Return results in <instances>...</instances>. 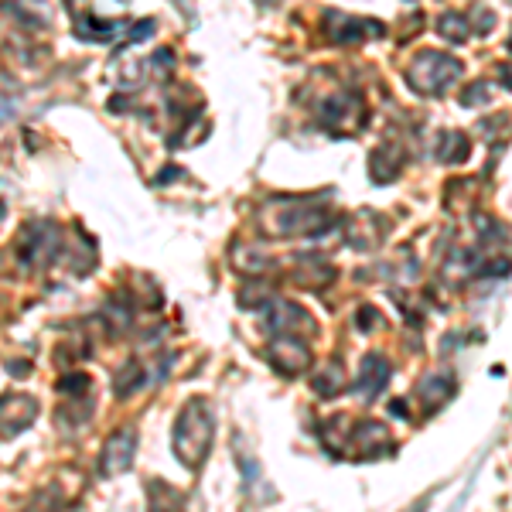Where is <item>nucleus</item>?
I'll return each mask as SVG.
<instances>
[{
	"label": "nucleus",
	"mask_w": 512,
	"mask_h": 512,
	"mask_svg": "<svg viewBox=\"0 0 512 512\" xmlns=\"http://www.w3.org/2000/svg\"><path fill=\"white\" fill-rule=\"evenodd\" d=\"M325 35L328 41H335V45H359L362 38L383 35V24L373 18H349V14H342V11H328Z\"/></svg>",
	"instance_id": "1a4fd4ad"
},
{
	"label": "nucleus",
	"mask_w": 512,
	"mask_h": 512,
	"mask_svg": "<svg viewBox=\"0 0 512 512\" xmlns=\"http://www.w3.org/2000/svg\"><path fill=\"white\" fill-rule=\"evenodd\" d=\"M270 297H274V291H270L267 284H246L243 294H239V304H243V308H250V311H256V308H267Z\"/></svg>",
	"instance_id": "393cba45"
},
{
	"label": "nucleus",
	"mask_w": 512,
	"mask_h": 512,
	"mask_svg": "<svg viewBox=\"0 0 512 512\" xmlns=\"http://www.w3.org/2000/svg\"><path fill=\"white\" fill-rule=\"evenodd\" d=\"M147 383V373H144V366H140L137 359H127L123 366L113 373V393L120 396V400H127V396H134L140 386Z\"/></svg>",
	"instance_id": "6ab92c4d"
},
{
	"label": "nucleus",
	"mask_w": 512,
	"mask_h": 512,
	"mask_svg": "<svg viewBox=\"0 0 512 512\" xmlns=\"http://www.w3.org/2000/svg\"><path fill=\"white\" fill-rule=\"evenodd\" d=\"M335 226V209L318 198H280L260 212V229L274 239H318Z\"/></svg>",
	"instance_id": "f257e3e1"
},
{
	"label": "nucleus",
	"mask_w": 512,
	"mask_h": 512,
	"mask_svg": "<svg viewBox=\"0 0 512 512\" xmlns=\"http://www.w3.org/2000/svg\"><path fill=\"white\" fill-rule=\"evenodd\" d=\"M0 11H4V14H18V21L28 24V28H48L45 14H31L28 7L18 4V0H4V4H0Z\"/></svg>",
	"instance_id": "a878e982"
},
{
	"label": "nucleus",
	"mask_w": 512,
	"mask_h": 512,
	"mask_svg": "<svg viewBox=\"0 0 512 512\" xmlns=\"http://www.w3.org/2000/svg\"><path fill=\"white\" fill-rule=\"evenodd\" d=\"M386 229H390V222L379 216V212L359 209L349 222H345V243H349L352 250H359V253H369V250H376V246L383 243Z\"/></svg>",
	"instance_id": "0eeeda50"
},
{
	"label": "nucleus",
	"mask_w": 512,
	"mask_h": 512,
	"mask_svg": "<svg viewBox=\"0 0 512 512\" xmlns=\"http://www.w3.org/2000/svg\"><path fill=\"white\" fill-rule=\"evenodd\" d=\"M233 263H236V270H243L246 277H260V274H267L270 270V256L263 246H256V243H233Z\"/></svg>",
	"instance_id": "f3484780"
},
{
	"label": "nucleus",
	"mask_w": 512,
	"mask_h": 512,
	"mask_svg": "<svg viewBox=\"0 0 512 512\" xmlns=\"http://www.w3.org/2000/svg\"><path fill=\"white\" fill-rule=\"evenodd\" d=\"M311 386H315L318 396H338L345 390V373H342V362L332 359L321 373H315V379H311Z\"/></svg>",
	"instance_id": "4be33fe9"
},
{
	"label": "nucleus",
	"mask_w": 512,
	"mask_h": 512,
	"mask_svg": "<svg viewBox=\"0 0 512 512\" xmlns=\"http://www.w3.org/2000/svg\"><path fill=\"white\" fill-rule=\"evenodd\" d=\"M461 72H465V65L448 52H420L407 65V86L417 96H441L461 79Z\"/></svg>",
	"instance_id": "7ed1b4c3"
},
{
	"label": "nucleus",
	"mask_w": 512,
	"mask_h": 512,
	"mask_svg": "<svg viewBox=\"0 0 512 512\" xmlns=\"http://www.w3.org/2000/svg\"><path fill=\"white\" fill-rule=\"evenodd\" d=\"M4 219H7V205H4V198H0V226H4Z\"/></svg>",
	"instance_id": "2f4dec72"
},
{
	"label": "nucleus",
	"mask_w": 512,
	"mask_h": 512,
	"mask_svg": "<svg viewBox=\"0 0 512 512\" xmlns=\"http://www.w3.org/2000/svg\"><path fill=\"white\" fill-rule=\"evenodd\" d=\"M267 328L274 335H315V321L308 318V311L301 308V304L294 301H277V297H270L267 301Z\"/></svg>",
	"instance_id": "9d476101"
},
{
	"label": "nucleus",
	"mask_w": 512,
	"mask_h": 512,
	"mask_svg": "<svg viewBox=\"0 0 512 512\" xmlns=\"http://www.w3.org/2000/svg\"><path fill=\"white\" fill-rule=\"evenodd\" d=\"M352 424L355 420L349 414H338L325 424V431H321V437H325V448L332 454H349V437H352Z\"/></svg>",
	"instance_id": "412c9836"
},
{
	"label": "nucleus",
	"mask_w": 512,
	"mask_h": 512,
	"mask_svg": "<svg viewBox=\"0 0 512 512\" xmlns=\"http://www.w3.org/2000/svg\"><path fill=\"white\" fill-rule=\"evenodd\" d=\"M437 35L444 41H451V45H461V41L472 35V21H468L465 14H441V18H437Z\"/></svg>",
	"instance_id": "5701e85b"
},
{
	"label": "nucleus",
	"mask_w": 512,
	"mask_h": 512,
	"mask_svg": "<svg viewBox=\"0 0 512 512\" xmlns=\"http://www.w3.org/2000/svg\"><path fill=\"white\" fill-rule=\"evenodd\" d=\"M492 93V82H475V86H468L465 93H461V106H478V103H485V96Z\"/></svg>",
	"instance_id": "bb28decb"
},
{
	"label": "nucleus",
	"mask_w": 512,
	"mask_h": 512,
	"mask_svg": "<svg viewBox=\"0 0 512 512\" xmlns=\"http://www.w3.org/2000/svg\"><path fill=\"white\" fill-rule=\"evenodd\" d=\"M18 106H21L18 86H14V82L7 79V76H0V123L11 120L14 113H18Z\"/></svg>",
	"instance_id": "b1692460"
},
{
	"label": "nucleus",
	"mask_w": 512,
	"mask_h": 512,
	"mask_svg": "<svg viewBox=\"0 0 512 512\" xmlns=\"http://www.w3.org/2000/svg\"><path fill=\"white\" fill-rule=\"evenodd\" d=\"M120 31V21H106V18H93V14H86V18L76 21V38L82 41H93V45H106L113 35Z\"/></svg>",
	"instance_id": "aec40b11"
},
{
	"label": "nucleus",
	"mask_w": 512,
	"mask_h": 512,
	"mask_svg": "<svg viewBox=\"0 0 512 512\" xmlns=\"http://www.w3.org/2000/svg\"><path fill=\"white\" fill-rule=\"evenodd\" d=\"M260 4H270V0H260Z\"/></svg>",
	"instance_id": "473e14b6"
},
{
	"label": "nucleus",
	"mask_w": 512,
	"mask_h": 512,
	"mask_svg": "<svg viewBox=\"0 0 512 512\" xmlns=\"http://www.w3.org/2000/svg\"><path fill=\"white\" fill-rule=\"evenodd\" d=\"M137 454V431L123 427V431L110 434V441L103 444V458H99V472L103 475H123L134 465Z\"/></svg>",
	"instance_id": "9b49d317"
},
{
	"label": "nucleus",
	"mask_w": 512,
	"mask_h": 512,
	"mask_svg": "<svg viewBox=\"0 0 512 512\" xmlns=\"http://www.w3.org/2000/svg\"><path fill=\"white\" fill-rule=\"evenodd\" d=\"M335 280V267L325 256H297L294 260V284H301L304 291H325Z\"/></svg>",
	"instance_id": "4468645a"
},
{
	"label": "nucleus",
	"mask_w": 512,
	"mask_h": 512,
	"mask_svg": "<svg viewBox=\"0 0 512 512\" xmlns=\"http://www.w3.org/2000/svg\"><path fill=\"white\" fill-rule=\"evenodd\" d=\"M386 383H390V362L379 352H369L359 366V376H355V390H359V396H366V400H376L386 390Z\"/></svg>",
	"instance_id": "2eb2a0df"
},
{
	"label": "nucleus",
	"mask_w": 512,
	"mask_h": 512,
	"mask_svg": "<svg viewBox=\"0 0 512 512\" xmlns=\"http://www.w3.org/2000/svg\"><path fill=\"white\" fill-rule=\"evenodd\" d=\"M11 369H14V376H28L31 373V366H24V362H11Z\"/></svg>",
	"instance_id": "7c9ffc66"
},
{
	"label": "nucleus",
	"mask_w": 512,
	"mask_h": 512,
	"mask_svg": "<svg viewBox=\"0 0 512 512\" xmlns=\"http://www.w3.org/2000/svg\"><path fill=\"white\" fill-rule=\"evenodd\" d=\"M437 161H444V164H461V161H468V151H472V140H468L461 130H441L437 134Z\"/></svg>",
	"instance_id": "a211bd4d"
},
{
	"label": "nucleus",
	"mask_w": 512,
	"mask_h": 512,
	"mask_svg": "<svg viewBox=\"0 0 512 512\" xmlns=\"http://www.w3.org/2000/svg\"><path fill=\"white\" fill-rule=\"evenodd\" d=\"M38 417V400L28 393H4L0 396V437H18L28 431Z\"/></svg>",
	"instance_id": "6e6552de"
},
{
	"label": "nucleus",
	"mask_w": 512,
	"mask_h": 512,
	"mask_svg": "<svg viewBox=\"0 0 512 512\" xmlns=\"http://www.w3.org/2000/svg\"><path fill=\"white\" fill-rule=\"evenodd\" d=\"M407 168V154H403L400 144H379L373 154H369V178L376 185H393L396 178Z\"/></svg>",
	"instance_id": "f8f14e48"
},
{
	"label": "nucleus",
	"mask_w": 512,
	"mask_h": 512,
	"mask_svg": "<svg viewBox=\"0 0 512 512\" xmlns=\"http://www.w3.org/2000/svg\"><path fill=\"white\" fill-rule=\"evenodd\" d=\"M151 35H154V21H144V24H140V28H137V24H134V28L127 31V38H123L117 48H130V45H140V41H144V38H151Z\"/></svg>",
	"instance_id": "c85d7f7f"
},
{
	"label": "nucleus",
	"mask_w": 512,
	"mask_h": 512,
	"mask_svg": "<svg viewBox=\"0 0 512 512\" xmlns=\"http://www.w3.org/2000/svg\"><path fill=\"white\" fill-rule=\"evenodd\" d=\"M362 120H366V106H362V99L355 93H345V89H338L332 96H321L318 103V123L325 130H332V134L345 137V134H355V130L362 127Z\"/></svg>",
	"instance_id": "39448f33"
},
{
	"label": "nucleus",
	"mask_w": 512,
	"mask_h": 512,
	"mask_svg": "<svg viewBox=\"0 0 512 512\" xmlns=\"http://www.w3.org/2000/svg\"><path fill=\"white\" fill-rule=\"evenodd\" d=\"M383 325V318H379V311L376 308H359V318H355V328H359V332H376V328Z\"/></svg>",
	"instance_id": "cd10ccee"
},
{
	"label": "nucleus",
	"mask_w": 512,
	"mask_h": 512,
	"mask_svg": "<svg viewBox=\"0 0 512 512\" xmlns=\"http://www.w3.org/2000/svg\"><path fill=\"white\" fill-rule=\"evenodd\" d=\"M62 253V229L48 219H35L21 229L18 236V263L21 270H38L45 263H55Z\"/></svg>",
	"instance_id": "20e7f679"
},
{
	"label": "nucleus",
	"mask_w": 512,
	"mask_h": 512,
	"mask_svg": "<svg viewBox=\"0 0 512 512\" xmlns=\"http://www.w3.org/2000/svg\"><path fill=\"white\" fill-rule=\"evenodd\" d=\"M383 448H390V434H386L383 424L376 420H362V424H352V437H349V454L355 458H376L383 454Z\"/></svg>",
	"instance_id": "ddd939ff"
},
{
	"label": "nucleus",
	"mask_w": 512,
	"mask_h": 512,
	"mask_svg": "<svg viewBox=\"0 0 512 512\" xmlns=\"http://www.w3.org/2000/svg\"><path fill=\"white\" fill-rule=\"evenodd\" d=\"M212 441H216V414H212V407L202 396H195V400H188L185 407H181L171 448H175L181 465L198 472V468L205 465V458H209Z\"/></svg>",
	"instance_id": "f03ea898"
},
{
	"label": "nucleus",
	"mask_w": 512,
	"mask_h": 512,
	"mask_svg": "<svg viewBox=\"0 0 512 512\" xmlns=\"http://www.w3.org/2000/svg\"><path fill=\"white\" fill-rule=\"evenodd\" d=\"M270 362L280 376H301L311 366V345L301 335H274L270 342Z\"/></svg>",
	"instance_id": "423d86ee"
},
{
	"label": "nucleus",
	"mask_w": 512,
	"mask_h": 512,
	"mask_svg": "<svg viewBox=\"0 0 512 512\" xmlns=\"http://www.w3.org/2000/svg\"><path fill=\"white\" fill-rule=\"evenodd\" d=\"M454 390H458V379H454L451 373H427L424 379H420L417 386V396L424 400L427 410L441 407V403H448Z\"/></svg>",
	"instance_id": "dca6fc26"
},
{
	"label": "nucleus",
	"mask_w": 512,
	"mask_h": 512,
	"mask_svg": "<svg viewBox=\"0 0 512 512\" xmlns=\"http://www.w3.org/2000/svg\"><path fill=\"white\" fill-rule=\"evenodd\" d=\"M475 28L485 35V31H489V28H495V14H489V11H485V7H478V24H475Z\"/></svg>",
	"instance_id": "c756f323"
}]
</instances>
